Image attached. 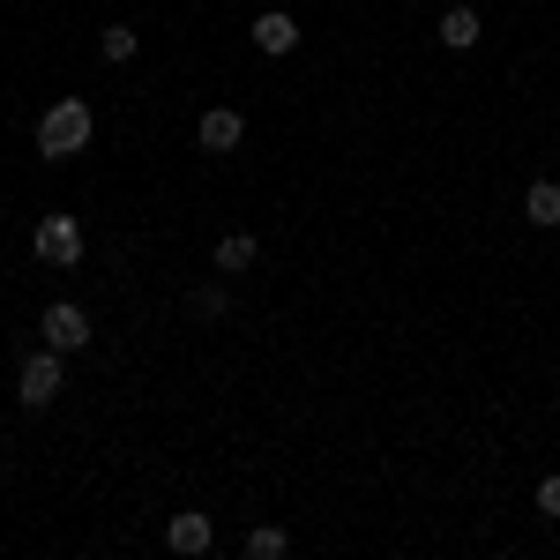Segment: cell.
I'll return each mask as SVG.
<instances>
[{
  "mask_svg": "<svg viewBox=\"0 0 560 560\" xmlns=\"http://www.w3.org/2000/svg\"><path fill=\"white\" fill-rule=\"evenodd\" d=\"M90 135H97V120H90V105L83 97H60V105H45V120H38V158H75V150H90Z\"/></svg>",
  "mask_w": 560,
  "mask_h": 560,
  "instance_id": "6da1fadb",
  "label": "cell"
},
{
  "mask_svg": "<svg viewBox=\"0 0 560 560\" xmlns=\"http://www.w3.org/2000/svg\"><path fill=\"white\" fill-rule=\"evenodd\" d=\"M60 359H68V351H52V345H45V351H31V359L15 366V396H23L31 411L60 396V382H68V374H60Z\"/></svg>",
  "mask_w": 560,
  "mask_h": 560,
  "instance_id": "7a4b0ae2",
  "label": "cell"
},
{
  "mask_svg": "<svg viewBox=\"0 0 560 560\" xmlns=\"http://www.w3.org/2000/svg\"><path fill=\"white\" fill-rule=\"evenodd\" d=\"M38 261L45 269H75V261H83V224H75L68 210H52L38 224Z\"/></svg>",
  "mask_w": 560,
  "mask_h": 560,
  "instance_id": "3957f363",
  "label": "cell"
},
{
  "mask_svg": "<svg viewBox=\"0 0 560 560\" xmlns=\"http://www.w3.org/2000/svg\"><path fill=\"white\" fill-rule=\"evenodd\" d=\"M38 329H45V345H52V351H83L90 345V314L75 300H52L38 314Z\"/></svg>",
  "mask_w": 560,
  "mask_h": 560,
  "instance_id": "277c9868",
  "label": "cell"
},
{
  "mask_svg": "<svg viewBox=\"0 0 560 560\" xmlns=\"http://www.w3.org/2000/svg\"><path fill=\"white\" fill-rule=\"evenodd\" d=\"M195 142H202L210 158H224V150H240V142H247V120H240L232 105H210V113H202V128H195Z\"/></svg>",
  "mask_w": 560,
  "mask_h": 560,
  "instance_id": "5b68a950",
  "label": "cell"
},
{
  "mask_svg": "<svg viewBox=\"0 0 560 560\" xmlns=\"http://www.w3.org/2000/svg\"><path fill=\"white\" fill-rule=\"evenodd\" d=\"M165 546H173V553H210V546H217L210 516H202V509H179V516L165 523Z\"/></svg>",
  "mask_w": 560,
  "mask_h": 560,
  "instance_id": "8992f818",
  "label": "cell"
},
{
  "mask_svg": "<svg viewBox=\"0 0 560 560\" xmlns=\"http://www.w3.org/2000/svg\"><path fill=\"white\" fill-rule=\"evenodd\" d=\"M255 45L269 52V60H277V52H292V45H300V23H292L284 8H269V15L255 23Z\"/></svg>",
  "mask_w": 560,
  "mask_h": 560,
  "instance_id": "52a82bcc",
  "label": "cell"
},
{
  "mask_svg": "<svg viewBox=\"0 0 560 560\" xmlns=\"http://www.w3.org/2000/svg\"><path fill=\"white\" fill-rule=\"evenodd\" d=\"M478 31H486V15H478V8H448V15H441V45H448V52H471Z\"/></svg>",
  "mask_w": 560,
  "mask_h": 560,
  "instance_id": "ba28073f",
  "label": "cell"
},
{
  "mask_svg": "<svg viewBox=\"0 0 560 560\" xmlns=\"http://www.w3.org/2000/svg\"><path fill=\"white\" fill-rule=\"evenodd\" d=\"M255 255H261V247H255V232H224L210 261L224 269V277H240V269H255Z\"/></svg>",
  "mask_w": 560,
  "mask_h": 560,
  "instance_id": "9c48e42d",
  "label": "cell"
},
{
  "mask_svg": "<svg viewBox=\"0 0 560 560\" xmlns=\"http://www.w3.org/2000/svg\"><path fill=\"white\" fill-rule=\"evenodd\" d=\"M523 217L530 224H560V179H530L523 187Z\"/></svg>",
  "mask_w": 560,
  "mask_h": 560,
  "instance_id": "30bf717a",
  "label": "cell"
},
{
  "mask_svg": "<svg viewBox=\"0 0 560 560\" xmlns=\"http://www.w3.org/2000/svg\"><path fill=\"white\" fill-rule=\"evenodd\" d=\"M97 52H105V60H135V52H142L135 23H105V31H97Z\"/></svg>",
  "mask_w": 560,
  "mask_h": 560,
  "instance_id": "8fae6325",
  "label": "cell"
},
{
  "mask_svg": "<svg viewBox=\"0 0 560 560\" xmlns=\"http://www.w3.org/2000/svg\"><path fill=\"white\" fill-rule=\"evenodd\" d=\"M284 546H292V538H284L277 523H261L255 538H247V560H277V553H284Z\"/></svg>",
  "mask_w": 560,
  "mask_h": 560,
  "instance_id": "7c38bea8",
  "label": "cell"
},
{
  "mask_svg": "<svg viewBox=\"0 0 560 560\" xmlns=\"http://www.w3.org/2000/svg\"><path fill=\"white\" fill-rule=\"evenodd\" d=\"M195 314H202V322H224V314H232L224 284H202V292H195Z\"/></svg>",
  "mask_w": 560,
  "mask_h": 560,
  "instance_id": "4fadbf2b",
  "label": "cell"
},
{
  "mask_svg": "<svg viewBox=\"0 0 560 560\" xmlns=\"http://www.w3.org/2000/svg\"><path fill=\"white\" fill-rule=\"evenodd\" d=\"M538 516H553V523H560V471H553V478H538Z\"/></svg>",
  "mask_w": 560,
  "mask_h": 560,
  "instance_id": "5bb4252c",
  "label": "cell"
}]
</instances>
